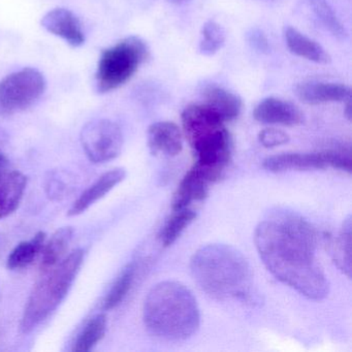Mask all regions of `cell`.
Instances as JSON below:
<instances>
[{
  "mask_svg": "<svg viewBox=\"0 0 352 352\" xmlns=\"http://www.w3.org/2000/svg\"><path fill=\"white\" fill-rule=\"evenodd\" d=\"M135 265L133 263H129L124 267L120 275L117 278L116 281L111 287L110 292L107 294L104 300V309L109 311L118 307L126 298L129 292L133 287V281L135 277Z\"/></svg>",
  "mask_w": 352,
  "mask_h": 352,
  "instance_id": "obj_24",
  "label": "cell"
},
{
  "mask_svg": "<svg viewBox=\"0 0 352 352\" xmlns=\"http://www.w3.org/2000/svg\"><path fill=\"white\" fill-rule=\"evenodd\" d=\"M83 259L84 251L77 249L52 269L42 272V277L34 285L22 316V333L34 331L58 308L69 294Z\"/></svg>",
  "mask_w": 352,
  "mask_h": 352,
  "instance_id": "obj_5",
  "label": "cell"
},
{
  "mask_svg": "<svg viewBox=\"0 0 352 352\" xmlns=\"http://www.w3.org/2000/svg\"><path fill=\"white\" fill-rule=\"evenodd\" d=\"M333 263L350 278L351 276V218L348 217L337 238L329 242Z\"/></svg>",
  "mask_w": 352,
  "mask_h": 352,
  "instance_id": "obj_20",
  "label": "cell"
},
{
  "mask_svg": "<svg viewBox=\"0 0 352 352\" xmlns=\"http://www.w3.org/2000/svg\"><path fill=\"white\" fill-rule=\"evenodd\" d=\"M247 41L250 46L259 53H269L270 44L267 36L258 28H252L247 34Z\"/></svg>",
  "mask_w": 352,
  "mask_h": 352,
  "instance_id": "obj_28",
  "label": "cell"
},
{
  "mask_svg": "<svg viewBox=\"0 0 352 352\" xmlns=\"http://www.w3.org/2000/svg\"><path fill=\"white\" fill-rule=\"evenodd\" d=\"M296 98L307 104H329V102H347L350 100L349 86L331 82H304L294 88Z\"/></svg>",
  "mask_w": 352,
  "mask_h": 352,
  "instance_id": "obj_13",
  "label": "cell"
},
{
  "mask_svg": "<svg viewBox=\"0 0 352 352\" xmlns=\"http://www.w3.org/2000/svg\"><path fill=\"white\" fill-rule=\"evenodd\" d=\"M255 246L267 271L310 300H323L329 282L317 259L318 234L292 212L270 214L257 226Z\"/></svg>",
  "mask_w": 352,
  "mask_h": 352,
  "instance_id": "obj_1",
  "label": "cell"
},
{
  "mask_svg": "<svg viewBox=\"0 0 352 352\" xmlns=\"http://www.w3.org/2000/svg\"><path fill=\"white\" fill-rule=\"evenodd\" d=\"M46 241V232H38L30 241L20 243L10 253L7 265L10 270H20L28 267L42 252Z\"/></svg>",
  "mask_w": 352,
  "mask_h": 352,
  "instance_id": "obj_21",
  "label": "cell"
},
{
  "mask_svg": "<svg viewBox=\"0 0 352 352\" xmlns=\"http://www.w3.org/2000/svg\"><path fill=\"white\" fill-rule=\"evenodd\" d=\"M218 179L211 173L197 166L185 175L175 192L173 210L188 207L193 201H204L209 195L210 186Z\"/></svg>",
  "mask_w": 352,
  "mask_h": 352,
  "instance_id": "obj_10",
  "label": "cell"
},
{
  "mask_svg": "<svg viewBox=\"0 0 352 352\" xmlns=\"http://www.w3.org/2000/svg\"><path fill=\"white\" fill-rule=\"evenodd\" d=\"M28 178L18 170H6L0 173V219L8 217L21 204Z\"/></svg>",
  "mask_w": 352,
  "mask_h": 352,
  "instance_id": "obj_16",
  "label": "cell"
},
{
  "mask_svg": "<svg viewBox=\"0 0 352 352\" xmlns=\"http://www.w3.org/2000/svg\"><path fill=\"white\" fill-rule=\"evenodd\" d=\"M269 172L281 173L286 170H323L333 168L344 172H351V151L350 147L333 148L311 153H283L270 156L263 162Z\"/></svg>",
  "mask_w": 352,
  "mask_h": 352,
  "instance_id": "obj_7",
  "label": "cell"
},
{
  "mask_svg": "<svg viewBox=\"0 0 352 352\" xmlns=\"http://www.w3.org/2000/svg\"><path fill=\"white\" fill-rule=\"evenodd\" d=\"M205 104L215 111L224 122L234 120L242 112L243 102L234 92L217 85H209L204 89Z\"/></svg>",
  "mask_w": 352,
  "mask_h": 352,
  "instance_id": "obj_18",
  "label": "cell"
},
{
  "mask_svg": "<svg viewBox=\"0 0 352 352\" xmlns=\"http://www.w3.org/2000/svg\"><path fill=\"white\" fill-rule=\"evenodd\" d=\"M80 140L84 152L94 164H104L115 160L123 147L120 126L108 119L88 122L82 129Z\"/></svg>",
  "mask_w": 352,
  "mask_h": 352,
  "instance_id": "obj_9",
  "label": "cell"
},
{
  "mask_svg": "<svg viewBox=\"0 0 352 352\" xmlns=\"http://www.w3.org/2000/svg\"><path fill=\"white\" fill-rule=\"evenodd\" d=\"M183 131L195 156V166L221 179L232 155V141L221 117L205 104L183 111Z\"/></svg>",
  "mask_w": 352,
  "mask_h": 352,
  "instance_id": "obj_4",
  "label": "cell"
},
{
  "mask_svg": "<svg viewBox=\"0 0 352 352\" xmlns=\"http://www.w3.org/2000/svg\"><path fill=\"white\" fill-rule=\"evenodd\" d=\"M226 30L217 22H206L201 28V40H199V53L204 56H213L221 50L226 44Z\"/></svg>",
  "mask_w": 352,
  "mask_h": 352,
  "instance_id": "obj_26",
  "label": "cell"
},
{
  "mask_svg": "<svg viewBox=\"0 0 352 352\" xmlns=\"http://www.w3.org/2000/svg\"><path fill=\"white\" fill-rule=\"evenodd\" d=\"M350 100H347V104H346L345 110H344V114H345L346 118L348 120L351 119V104H350Z\"/></svg>",
  "mask_w": 352,
  "mask_h": 352,
  "instance_id": "obj_30",
  "label": "cell"
},
{
  "mask_svg": "<svg viewBox=\"0 0 352 352\" xmlns=\"http://www.w3.org/2000/svg\"><path fill=\"white\" fill-rule=\"evenodd\" d=\"M148 146L154 155L176 156L183 149V135L176 123L160 121L150 125Z\"/></svg>",
  "mask_w": 352,
  "mask_h": 352,
  "instance_id": "obj_14",
  "label": "cell"
},
{
  "mask_svg": "<svg viewBox=\"0 0 352 352\" xmlns=\"http://www.w3.org/2000/svg\"><path fill=\"white\" fill-rule=\"evenodd\" d=\"M195 217H197V213L188 207L174 210V213L168 218L158 234L160 243L164 247L174 244Z\"/></svg>",
  "mask_w": 352,
  "mask_h": 352,
  "instance_id": "obj_22",
  "label": "cell"
},
{
  "mask_svg": "<svg viewBox=\"0 0 352 352\" xmlns=\"http://www.w3.org/2000/svg\"><path fill=\"white\" fill-rule=\"evenodd\" d=\"M42 26L54 36L63 38L72 47H81L85 43V34L79 18L67 9L52 10L43 17Z\"/></svg>",
  "mask_w": 352,
  "mask_h": 352,
  "instance_id": "obj_12",
  "label": "cell"
},
{
  "mask_svg": "<svg viewBox=\"0 0 352 352\" xmlns=\"http://www.w3.org/2000/svg\"><path fill=\"white\" fill-rule=\"evenodd\" d=\"M46 87V79L38 69L25 67L15 72L0 82V110H26L42 98Z\"/></svg>",
  "mask_w": 352,
  "mask_h": 352,
  "instance_id": "obj_8",
  "label": "cell"
},
{
  "mask_svg": "<svg viewBox=\"0 0 352 352\" xmlns=\"http://www.w3.org/2000/svg\"><path fill=\"white\" fill-rule=\"evenodd\" d=\"M107 316L98 314L88 321L74 344L73 351H90L106 335Z\"/></svg>",
  "mask_w": 352,
  "mask_h": 352,
  "instance_id": "obj_23",
  "label": "cell"
},
{
  "mask_svg": "<svg viewBox=\"0 0 352 352\" xmlns=\"http://www.w3.org/2000/svg\"><path fill=\"white\" fill-rule=\"evenodd\" d=\"M190 272L199 287L215 300H247L250 296V265L230 245L210 244L199 248L191 258Z\"/></svg>",
  "mask_w": 352,
  "mask_h": 352,
  "instance_id": "obj_2",
  "label": "cell"
},
{
  "mask_svg": "<svg viewBox=\"0 0 352 352\" xmlns=\"http://www.w3.org/2000/svg\"><path fill=\"white\" fill-rule=\"evenodd\" d=\"M258 140L263 147L274 148L288 143L289 137L287 133L280 129H265L259 133Z\"/></svg>",
  "mask_w": 352,
  "mask_h": 352,
  "instance_id": "obj_27",
  "label": "cell"
},
{
  "mask_svg": "<svg viewBox=\"0 0 352 352\" xmlns=\"http://www.w3.org/2000/svg\"><path fill=\"white\" fill-rule=\"evenodd\" d=\"M313 12L325 30L339 41H345L348 38V32L345 26L340 21L333 12V8L327 0H309Z\"/></svg>",
  "mask_w": 352,
  "mask_h": 352,
  "instance_id": "obj_25",
  "label": "cell"
},
{
  "mask_svg": "<svg viewBox=\"0 0 352 352\" xmlns=\"http://www.w3.org/2000/svg\"><path fill=\"white\" fill-rule=\"evenodd\" d=\"M126 176L124 168H114L104 173L94 184L86 189L79 199L73 204L69 211V216H77L84 213L92 205L100 201L115 186L122 182Z\"/></svg>",
  "mask_w": 352,
  "mask_h": 352,
  "instance_id": "obj_15",
  "label": "cell"
},
{
  "mask_svg": "<svg viewBox=\"0 0 352 352\" xmlns=\"http://www.w3.org/2000/svg\"><path fill=\"white\" fill-rule=\"evenodd\" d=\"M253 117L263 124L296 126L304 122V114L296 104L277 98L261 100L255 107Z\"/></svg>",
  "mask_w": 352,
  "mask_h": 352,
  "instance_id": "obj_11",
  "label": "cell"
},
{
  "mask_svg": "<svg viewBox=\"0 0 352 352\" xmlns=\"http://www.w3.org/2000/svg\"><path fill=\"white\" fill-rule=\"evenodd\" d=\"M74 230L71 226L59 228L50 240L43 247L42 263H41V272L52 269L58 265L65 256L69 243L73 239Z\"/></svg>",
  "mask_w": 352,
  "mask_h": 352,
  "instance_id": "obj_19",
  "label": "cell"
},
{
  "mask_svg": "<svg viewBox=\"0 0 352 352\" xmlns=\"http://www.w3.org/2000/svg\"><path fill=\"white\" fill-rule=\"evenodd\" d=\"M143 316L148 331L166 341L188 339L201 322L195 296L186 286L176 281L162 282L150 290Z\"/></svg>",
  "mask_w": 352,
  "mask_h": 352,
  "instance_id": "obj_3",
  "label": "cell"
},
{
  "mask_svg": "<svg viewBox=\"0 0 352 352\" xmlns=\"http://www.w3.org/2000/svg\"><path fill=\"white\" fill-rule=\"evenodd\" d=\"M9 166V160L3 154L0 153V173L5 172Z\"/></svg>",
  "mask_w": 352,
  "mask_h": 352,
  "instance_id": "obj_29",
  "label": "cell"
},
{
  "mask_svg": "<svg viewBox=\"0 0 352 352\" xmlns=\"http://www.w3.org/2000/svg\"><path fill=\"white\" fill-rule=\"evenodd\" d=\"M170 3H175V5H180V3H185L187 0H168Z\"/></svg>",
  "mask_w": 352,
  "mask_h": 352,
  "instance_id": "obj_31",
  "label": "cell"
},
{
  "mask_svg": "<svg viewBox=\"0 0 352 352\" xmlns=\"http://www.w3.org/2000/svg\"><path fill=\"white\" fill-rule=\"evenodd\" d=\"M286 46L292 54L318 65H329L331 58L318 43L305 36L292 26L284 28Z\"/></svg>",
  "mask_w": 352,
  "mask_h": 352,
  "instance_id": "obj_17",
  "label": "cell"
},
{
  "mask_svg": "<svg viewBox=\"0 0 352 352\" xmlns=\"http://www.w3.org/2000/svg\"><path fill=\"white\" fill-rule=\"evenodd\" d=\"M150 57L147 43L139 36L123 38L102 51L96 73L98 94H108L126 84Z\"/></svg>",
  "mask_w": 352,
  "mask_h": 352,
  "instance_id": "obj_6",
  "label": "cell"
}]
</instances>
